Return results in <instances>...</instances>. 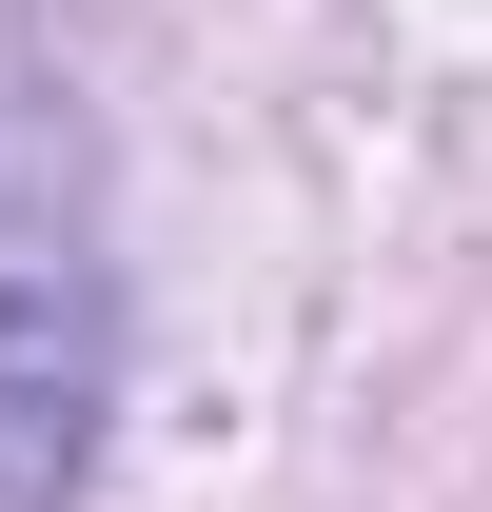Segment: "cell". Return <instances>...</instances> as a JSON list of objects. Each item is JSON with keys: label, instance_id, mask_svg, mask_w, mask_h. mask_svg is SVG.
I'll return each instance as SVG.
<instances>
[{"label": "cell", "instance_id": "1", "mask_svg": "<svg viewBox=\"0 0 492 512\" xmlns=\"http://www.w3.org/2000/svg\"><path fill=\"white\" fill-rule=\"evenodd\" d=\"M119 394V256H99V138L40 20L0 0V512H79Z\"/></svg>", "mask_w": 492, "mask_h": 512}]
</instances>
